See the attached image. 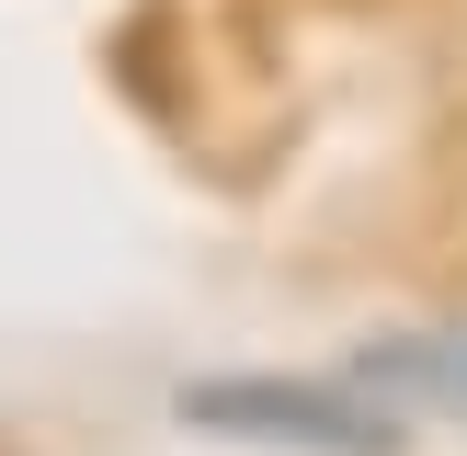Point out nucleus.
I'll return each mask as SVG.
<instances>
[{"label":"nucleus","instance_id":"1","mask_svg":"<svg viewBox=\"0 0 467 456\" xmlns=\"http://www.w3.org/2000/svg\"><path fill=\"white\" fill-rule=\"evenodd\" d=\"M182 422L194 433H240V445H296V456H400V410H365L354 388H308V377H205L182 388Z\"/></svg>","mask_w":467,"mask_h":456},{"label":"nucleus","instance_id":"2","mask_svg":"<svg viewBox=\"0 0 467 456\" xmlns=\"http://www.w3.org/2000/svg\"><path fill=\"white\" fill-rule=\"evenodd\" d=\"M365 365H388V377H410L422 399L467 410V342H400V354H365Z\"/></svg>","mask_w":467,"mask_h":456}]
</instances>
